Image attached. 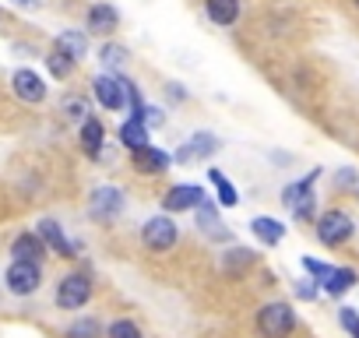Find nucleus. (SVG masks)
Here are the masks:
<instances>
[{"label":"nucleus","mask_w":359,"mask_h":338,"mask_svg":"<svg viewBox=\"0 0 359 338\" xmlns=\"http://www.w3.org/2000/svg\"><path fill=\"white\" fill-rule=\"evenodd\" d=\"M320 173H324V169H320V165H313L303 180H292V184H285V187H282V205H285V208H289V215H292L296 222H303V226L317 222V215H320V212H317V194H313V187H317Z\"/></svg>","instance_id":"f257e3e1"},{"label":"nucleus","mask_w":359,"mask_h":338,"mask_svg":"<svg viewBox=\"0 0 359 338\" xmlns=\"http://www.w3.org/2000/svg\"><path fill=\"white\" fill-rule=\"evenodd\" d=\"M299 327V317L289 299H268L254 313V331L257 338H292Z\"/></svg>","instance_id":"f03ea898"},{"label":"nucleus","mask_w":359,"mask_h":338,"mask_svg":"<svg viewBox=\"0 0 359 338\" xmlns=\"http://www.w3.org/2000/svg\"><path fill=\"white\" fill-rule=\"evenodd\" d=\"M92 296H95L92 275L88 271H67L57 282V289H53V306L57 310H67V313H78V310H85L92 303Z\"/></svg>","instance_id":"7ed1b4c3"},{"label":"nucleus","mask_w":359,"mask_h":338,"mask_svg":"<svg viewBox=\"0 0 359 338\" xmlns=\"http://www.w3.org/2000/svg\"><path fill=\"white\" fill-rule=\"evenodd\" d=\"M313 236H317L320 247L338 250V247H345V243L355 236V219H352L345 208H327V212L317 215V222H313Z\"/></svg>","instance_id":"20e7f679"},{"label":"nucleus","mask_w":359,"mask_h":338,"mask_svg":"<svg viewBox=\"0 0 359 338\" xmlns=\"http://www.w3.org/2000/svg\"><path fill=\"white\" fill-rule=\"evenodd\" d=\"M141 243H144V250H151V254L172 250V247L180 243V226H176V219L165 215V212L144 219V226H141Z\"/></svg>","instance_id":"39448f33"},{"label":"nucleus","mask_w":359,"mask_h":338,"mask_svg":"<svg viewBox=\"0 0 359 338\" xmlns=\"http://www.w3.org/2000/svg\"><path fill=\"white\" fill-rule=\"evenodd\" d=\"M123 208H127L123 187H116V184H99V187H92V194H88V215H92L95 222H116V219L123 215Z\"/></svg>","instance_id":"423d86ee"},{"label":"nucleus","mask_w":359,"mask_h":338,"mask_svg":"<svg viewBox=\"0 0 359 338\" xmlns=\"http://www.w3.org/2000/svg\"><path fill=\"white\" fill-rule=\"evenodd\" d=\"M4 289L18 299H29L43 289V264H32V261H11L4 268Z\"/></svg>","instance_id":"0eeeda50"},{"label":"nucleus","mask_w":359,"mask_h":338,"mask_svg":"<svg viewBox=\"0 0 359 338\" xmlns=\"http://www.w3.org/2000/svg\"><path fill=\"white\" fill-rule=\"evenodd\" d=\"M208 201V191L201 184H172L162 194V212L165 215H184V212H198Z\"/></svg>","instance_id":"6e6552de"},{"label":"nucleus","mask_w":359,"mask_h":338,"mask_svg":"<svg viewBox=\"0 0 359 338\" xmlns=\"http://www.w3.org/2000/svg\"><path fill=\"white\" fill-rule=\"evenodd\" d=\"M222 148V141H219V134H212V130H194L184 144H180L176 151H172V162L176 165H191V162H208L215 151Z\"/></svg>","instance_id":"1a4fd4ad"},{"label":"nucleus","mask_w":359,"mask_h":338,"mask_svg":"<svg viewBox=\"0 0 359 338\" xmlns=\"http://www.w3.org/2000/svg\"><path fill=\"white\" fill-rule=\"evenodd\" d=\"M130 155V169L137 177H165L172 169V151L158 148V144H144L137 151H127Z\"/></svg>","instance_id":"9d476101"},{"label":"nucleus","mask_w":359,"mask_h":338,"mask_svg":"<svg viewBox=\"0 0 359 338\" xmlns=\"http://www.w3.org/2000/svg\"><path fill=\"white\" fill-rule=\"evenodd\" d=\"M11 92H15V99H22L25 106H39V102H46L50 85H46V78H43L39 71L18 67V71L11 74Z\"/></svg>","instance_id":"9b49d317"},{"label":"nucleus","mask_w":359,"mask_h":338,"mask_svg":"<svg viewBox=\"0 0 359 338\" xmlns=\"http://www.w3.org/2000/svg\"><path fill=\"white\" fill-rule=\"evenodd\" d=\"M92 99H95L106 113H123V109H127V99H123V81H120V74H109V71L95 74V78H92Z\"/></svg>","instance_id":"f8f14e48"},{"label":"nucleus","mask_w":359,"mask_h":338,"mask_svg":"<svg viewBox=\"0 0 359 338\" xmlns=\"http://www.w3.org/2000/svg\"><path fill=\"white\" fill-rule=\"evenodd\" d=\"M36 233L43 236V243L50 247V254H57V257H64V261H74V257L81 254V243H74L57 219H39V222H36Z\"/></svg>","instance_id":"ddd939ff"},{"label":"nucleus","mask_w":359,"mask_h":338,"mask_svg":"<svg viewBox=\"0 0 359 338\" xmlns=\"http://www.w3.org/2000/svg\"><path fill=\"white\" fill-rule=\"evenodd\" d=\"M116 29H120V11H116V4H109V0H95V4H88V11H85V32H88V36L109 39Z\"/></svg>","instance_id":"4468645a"},{"label":"nucleus","mask_w":359,"mask_h":338,"mask_svg":"<svg viewBox=\"0 0 359 338\" xmlns=\"http://www.w3.org/2000/svg\"><path fill=\"white\" fill-rule=\"evenodd\" d=\"M78 144L81 151L92 158V162H102L106 158V123L99 116H88L81 127H78Z\"/></svg>","instance_id":"2eb2a0df"},{"label":"nucleus","mask_w":359,"mask_h":338,"mask_svg":"<svg viewBox=\"0 0 359 338\" xmlns=\"http://www.w3.org/2000/svg\"><path fill=\"white\" fill-rule=\"evenodd\" d=\"M50 257V247L43 243V236L36 229H25L11 240V261H32V264H43Z\"/></svg>","instance_id":"dca6fc26"},{"label":"nucleus","mask_w":359,"mask_h":338,"mask_svg":"<svg viewBox=\"0 0 359 338\" xmlns=\"http://www.w3.org/2000/svg\"><path fill=\"white\" fill-rule=\"evenodd\" d=\"M205 18L219 29H233L243 18V0H201Z\"/></svg>","instance_id":"f3484780"},{"label":"nucleus","mask_w":359,"mask_h":338,"mask_svg":"<svg viewBox=\"0 0 359 338\" xmlns=\"http://www.w3.org/2000/svg\"><path fill=\"white\" fill-rule=\"evenodd\" d=\"M194 226H198L208 240H229V229H226V222H222V215H219V201H215V198H208V201L194 212Z\"/></svg>","instance_id":"a211bd4d"},{"label":"nucleus","mask_w":359,"mask_h":338,"mask_svg":"<svg viewBox=\"0 0 359 338\" xmlns=\"http://www.w3.org/2000/svg\"><path fill=\"white\" fill-rule=\"evenodd\" d=\"M257 264V250H250V247H226L222 254H219V268L229 275V278H240V275H247L250 268Z\"/></svg>","instance_id":"6ab92c4d"},{"label":"nucleus","mask_w":359,"mask_h":338,"mask_svg":"<svg viewBox=\"0 0 359 338\" xmlns=\"http://www.w3.org/2000/svg\"><path fill=\"white\" fill-rule=\"evenodd\" d=\"M355 282H359V271H355V268H348V264H334V268H331V275H327V278H320L317 285H320V292H324V296L341 299L345 292H352V289H355Z\"/></svg>","instance_id":"aec40b11"},{"label":"nucleus","mask_w":359,"mask_h":338,"mask_svg":"<svg viewBox=\"0 0 359 338\" xmlns=\"http://www.w3.org/2000/svg\"><path fill=\"white\" fill-rule=\"evenodd\" d=\"M250 233L261 247H278L285 240V222L275 219V215H254L250 219Z\"/></svg>","instance_id":"412c9836"},{"label":"nucleus","mask_w":359,"mask_h":338,"mask_svg":"<svg viewBox=\"0 0 359 338\" xmlns=\"http://www.w3.org/2000/svg\"><path fill=\"white\" fill-rule=\"evenodd\" d=\"M53 46H57L64 57H71L74 64H81V60L88 57V32H85V29H64V32L53 39Z\"/></svg>","instance_id":"4be33fe9"},{"label":"nucleus","mask_w":359,"mask_h":338,"mask_svg":"<svg viewBox=\"0 0 359 338\" xmlns=\"http://www.w3.org/2000/svg\"><path fill=\"white\" fill-rule=\"evenodd\" d=\"M116 141H120L127 151H137V148L151 144V130H148L144 120H130V116H127V120L116 127Z\"/></svg>","instance_id":"5701e85b"},{"label":"nucleus","mask_w":359,"mask_h":338,"mask_svg":"<svg viewBox=\"0 0 359 338\" xmlns=\"http://www.w3.org/2000/svg\"><path fill=\"white\" fill-rule=\"evenodd\" d=\"M99 64H102V71H109V74H123L127 64H130V50H127L123 43L106 39V43L99 46Z\"/></svg>","instance_id":"b1692460"},{"label":"nucleus","mask_w":359,"mask_h":338,"mask_svg":"<svg viewBox=\"0 0 359 338\" xmlns=\"http://www.w3.org/2000/svg\"><path fill=\"white\" fill-rule=\"evenodd\" d=\"M208 184L215 187V201H219V208H236V205H240V191H236V184L222 173L219 165L208 169Z\"/></svg>","instance_id":"393cba45"},{"label":"nucleus","mask_w":359,"mask_h":338,"mask_svg":"<svg viewBox=\"0 0 359 338\" xmlns=\"http://www.w3.org/2000/svg\"><path fill=\"white\" fill-rule=\"evenodd\" d=\"M43 64H46V71H50V78H57V81H67V78L74 74V67H78V64H74L71 57H64V53H60L57 46H50V50H46V57H43Z\"/></svg>","instance_id":"a878e982"},{"label":"nucleus","mask_w":359,"mask_h":338,"mask_svg":"<svg viewBox=\"0 0 359 338\" xmlns=\"http://www.w3.org/2000/svg\"><path fill=\"white\" fill-rule=\"evenodd\" d=\"M60 113H64V120H71V123H85L88 116H92V102L85 99V95H64V102H60Z\"/></svg>","instance_id":"bb28decb"},{"label":"nucleus","mask_w":359,"mask_h":338,"mask_svg":"<svg viewBox=\"0 0 359 338\" xmlns=\"http://www.w3.org/2000/svg\"><path fill=\"white\" fill-rule=\"evenodd\" d=\"M67 338H106V327H102V320H99V317L81 313V317L67 327Z\"/></svg>","instance_id":"cd10ccee"},{"label":"nucleus","mask_w":359,"mask_h":338,"mask_svg":"<svg viewBox=\"0 0 359 338\" xmlns=\"http://www.w3.org/2000/svg\"><path fill=\"white\" fill-rule=\"evenodd\" d=\"M106 338H148L134 317H116L106 324Z\"/></svg>","instance_id":"c85d7f7f"},{"label":"nucleus","mask_w":359,"mask_h":338,"mask_svg":"<svg viewBox=\"0 0 359 338\" xmlns=\"http://www.w3.org/2000/svg\"><path fill=\"white\" fill-rule=\"evenodd\" d=\"M299 268L306 271V278L320 282V278H327V275H331V268H334V264H327V261H317V257L303 254V257H299Z\"/></svg>","instance_id":"c756f323"},{"label":"nucleus","mask_w":359,"mask_h":338,"mask_svg":"<svg viewBox=\"0 0 359 338\" xmlns=\"http://www.w3.org/2000/svg\"><path fill=\"white\" fill-rule=\"evenodd\" d=\"M338 324L348 331V338H359V310L355 306H338Z\"/></svg>","instance_id":"7c9ffc66"},{"label":"nucleus","mask_w":359,"mask_h":338,"mask_svg":"<svg viewBox=\"0 0 359 338\" xmlns=\"http://www.w3.org/2000/svg\"><path fill=\"white\" fill-rule=\"evenodd\" d=\"M334 187L338 191H359V169H352V165H341L338 173H334Z\"/></svg>","instance_id":"2f4dec72"},{"label":"nucleus","mask_w":359,"mask_h":338,"mask_svg":"<svg viewBox=\"0 0 359 338\" xmlns=\"http://www.w3.org/2000/svg\"><path fill=\"white\" fill-rule=\"evenodd\" d=\"M292 292H296V299L310 303V299H317V296H320V285H317L313 278H299V282L292 285Z\"/></svg>","instance_id":"473e14b6"},{"label":"nucleus","mask_w":359,"mask_h":338,"mask_svg":"<svg viewBox=\"0 0 359 338\" xmlns=\"http://www.w3.org/2000/svg\"><path fill=\"white\" fill-rule=\"evenodd\" d=\"M144 123H148V130H151V127H162V123H165L162 106H151V102H148V106H144Z\"/></svg>","instance_id":"72a5a7b5"},{"label":"nucleus","mask_w":359,"mask_h":338,"mask_svg":"<svg viewBox=\"0 0 359 338\" xmlns=\"http://www.w3.org/2000/svg\"><path fill=\"white\" fill-rule=\"evenodd\" d=\"M165 92H169V99H172V102H184V99H187V92L180 88L176 81H169V85H165Z\"/></svg>","instance_id":"f704fd0d"},{"label":"nucleus","mask_w":359,"mask_h":338,"mask_svg":"<svg viewBox=\"0 0 359 338\" xmlns=\"http://www.w3.org/2000/svg\"><path fill=\"white\" fill-rule=\"evenodd\" d=\"M11 4H15V8H39L43 0H11Z\"/></svg>","instance_id":"c9c22d12"},{"label":"nucleus","mask_w":359,"mask_h":338,"mask_svg":"<svg viewBox=\"0 0 359 338\" xmlns=\"http://www.w3.org/2000/svg\"><path fill=\"white\" fill-rule=\"evenodd\" d=\"M348 4H352V8H355V11H359V0H348Z\"/></svg>","instance_id":"e433bc0d"},{"label":"nucleus","mask_w":359,"mask_h":338,"mask_svg":"<svg viewBox=\"0 0 359 338\" xmlns=\"http://www.w3.org/2000/svg\"><path fill=\"white\" fill-rule=\"evenodd\" d=\"M0 22H4V11H0Z\"/></svg>","instance_id":"4c0bfd02"},{"label":"nucleus","mask_w":359,"mask_h":338,"mask_svg":"<svg viewBox=\"0 0 359 338\" xmlns=\"http://www.w3.org/2000/svg\"><path fill=\"white\" fill-rule=\"evenodd\" d=\"M355 194H359V191H355Z\"/></svg>","instance_id":"58836bf2"}]
</instances>
